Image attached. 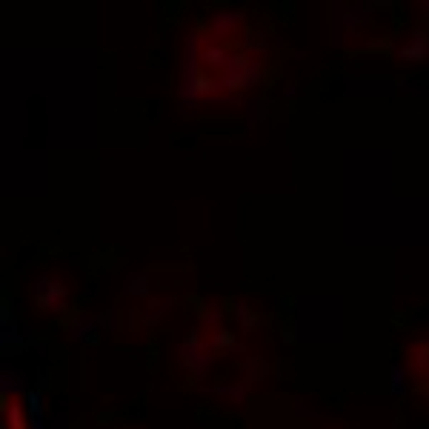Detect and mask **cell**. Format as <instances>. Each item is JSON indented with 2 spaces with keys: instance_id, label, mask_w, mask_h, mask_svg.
<instances>
[{
  "instance_id": "cell-2",
  "label": "cell",
  "mask_w": 429,
  "mask_h": 429,
  "mask_svg": "<svg viewBox=\"0 0 429 429\" xmlns=\"http://www.w3.org/2000/svg\"><path fill=\"white\" fill-rule=\"evenodd\" d=\"M3 429H29V415L17 398H3Z\"/></svg>"
},
{
  "instance_id": "cell-1",
  "label": "cell",
  "mask_w": 429,
  "mask_h": 429,
  "mask_svg": "<svg viewBox=\"0 0 429 429\" xmlns=\"http://www.w3.org/2000/svg\"><path fill=\"white\" fill-rule=\"evenodd\" d=\"M32 298H34V306L52 315V312H61L69 301V283L54 275V272H43L41 278L32 283Z\"/></svg>"
},
{
  "instance_id": "cell-4",
  "label": "cell",
  "mask_w": 429,
  "mask_h": 429,
  "mask_svg": "<svg viewBox=\"0 0 429 429\" xmlns=\"http://www.w3.org/2000/svg\"><path fill=\"white\" fill-rule=\"evenodd\" d=\"M243 17H241V12H221L218 17L212 21V26H209V32H212V37H226V34H232V32H238Z\"/></svg>"
},
{
  "instance_id": "cell-7",
  "label": "cell",
  "mask_w": 429,
  "mask_h": 429,
  "mask_svg": "<svg viewBox=\"0 0 429 429\" xmlns=\"http://www.w3.org/2000/svg\"><path fill=\"white\" fill-rule=\"evenodd\" d=\"M426 398H429V386H426Z\"/></svg>"
},
{
  "instance_id": "cell-6",
  "label": "cell",
  "mask_w": 429,
  "mask_h": 429,
  "mask_svg": "<svg viewBox=\"0 0 429 429\" xmlns=\"http://www.w3.org/2000/svg\"><path fill=\"white\" fill-rule=\"evenodd\" d=\"M263 46H266V37H263V34H255V32H249V41L243 43V49H246V52H263Z\"/></svg>"
},
{
  "instance_id": "cell-5",
  "label": "cell",
  "mask_w": 429,
  "mask_h": 429,
  "mask_svg": "<svg viewBox=\"0 0 429 429\" xmlns=\"http://www.w3.org/2000/svg\"><path fill=\"white\" fill-rule=\"evenodd\" d=\"M229 343H232V335H229V332H223V329H214L212 338L206 341V349H226Z\"/></svg>"
},
{
  "instance_id": "cell-3",
  "label": "cell",
  "mask_w": 429,
  "mask_h": 429,
  "mask_svg": "<svg viewBox=\"0 0 429 429\" xmlns=\"http://www.w3.org/2000/svg\"><path fill=\"white\" fill-rule=\"evenodd\" d=\"M398 54L403 57V61H423V57L429 54V34H426L423 29L415 32V34H412V41L403 43V46L398 49Z\"/></svg>"
}]
</instances>
